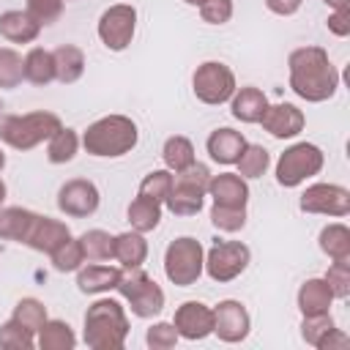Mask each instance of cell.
<instances>
[{"mask_svg":"<svg viewBox=\"0 0 350 350\" xmlns=\"http://www.w3.org/2000/svg\"><path fill=\"white\" fill-rule=\"evenodd\" d=\"M290 68V90L312 104L328 101L339 88V71L328 60L323 46H298L287 57Z\"/></svg>","mask_w":350,"mask_h":350,"instance_id":"6da1fadb","label":"cell"},{"mask_svg":"<svg viewBox=\"0 0 350 350\" xmlns=\"http://www.w3.org/2000/svg\"><path fill=\"white\" fill-rule=\"evenodd\" d=\"M137 139H139L137 123L126 115H104V118L93 120L82 134L85 150L98 159L126 156L137 148Z\"/></svg>","mask_w":350,"mask_h":350,"instance_id":"7a4b0ae2","label":"cell"},{"mask_svg":"<svg viewBox=\"0 0 350 350\" xmlns=\"http://www.w3.org/2000/svg\"><path fill=\"white\" fill-rule=\"evenodd\" d=\"M85 345L93 350H120L129 336V317L115 298H98L85 312Z\"/></svg>","mask_w":350,"mask_h":350,"instance_id":"3957f363","label":"cell"},{"mask_svg":"<svg viewBox=\"0 0 350 350\" xmlns=\"http://www.w3.org/2000/svg\"><path fill=\"white\" fill-rule=\"evenodd\" d=\"M57 129H63L60 118L46 109L27 115H5L0 118V142H5L14 150H30L49 139Z\"/></svg>","mask_w":350,"mask_h":350,"instance_id":"277c9868","label":"cell"},{"mask_svg":"<svg viewBox=\"0 0 350 350\" xmlns=\"http://www.w3.org/2000/svg\"><path fill=\"white\" fill-rule=\"evenodd\" d=\"M205 268V252L202 243L191 235H180L170 241L164 249V273L175 287H191Z\"/></svg>","mask_w":350,"mask_h":350,"instance_id":"5b68a950","label":"cell"},{"mask_svg":"<svg viewBox=\"0 0 350 350\" xmlns=\"http://www.w3.org/2000/svg\"><path fill=\"white\" fill-rule=\"evenodd\" d=\"M115 290L126 298L131 314H137V317H153L164 309V290L142 271V265L126 268L120 273V282Z\"/></svg>","mask_w":350,"mask_h":350,"instance_id":"8992f818","label":"cell"},{"mask_svg":"<svg viewBox=\"0 0 350 350\" xmlns=\"http://www.w3.org/2000/svg\"><path fill=\"white\" fill-rule=\"evenodd\" d=\"M323 164H325V156H323V150L317 145L295 142L276 161V183L284 186V189H295L306 178L317 175L323 170Z\"/></svg>","mask_w":350,"mask_h":350,"instance_id":"52a82bcc","label":"cell"},{"mask_svg":"<svg viewBox=\"0 0 350 350\" xmlns=\"http://www.w3.org/2000/svg\"><path fill=\"white\" fill-rule=\"evenodd\" d=\"M191 90L202 104L219 107L224 101L232 98L235 93V74L230 66L219 63V60H205L202 66H197L194 77H191Z\"/></svg>","mask_w":350,"mask_h":350,"instance_id":"ba28073f","label":"cell"},{"mask_svg":"<svg viewBox=\"0 0 350 350\" xmlns=\"http://www.w3.org/2000/svg\"><path fill=\"white\" fill-rule=\"evenodd\" d=\"M249 260H252V252H249L246 243H241V241H216L205 254V268L202 271L213 282L224 284V282L238 279L246 271Z\"/></svg>","mask_w":350,"mask_h":350,"instance_id":"9c48e42d","label":"cell"},{"mask_svg":"<svg viewBox=\"0 0 350 350\" xmlns=\"http://www.w3.org/2000/svg\"><path fill=\"white\" fill-rule=\"evenodd\" d=\"M134 30H137V8L129 3L109 5L98 19V38L112 52H123L131 44Z\"/></svg>","mask_w":350,"mask_h":350,"instance_id":"30bf717a","label":"cell"},{"mask_svg":"<svg viewBox=\"0 0 350 350\" xmlns=\"http://www.w3.org/2000/svg\"><path fill=\"white\" fill-rule=\"evenodd\" d=\"M301 211L304 213H320V216H347L350 213V191L339 183H312L301 194Z\"/></svg>","mask_w":350,"mask_h":350,"instance_id":"8fae6325","label":"cell"},{"mask_svg":"<svg viewBox=\"0 0 350 350\" xmlns=\"http://www.w3.org/2000/svg\"><path fill=\"white\" fill-rule=\"evenodd\" d=\"M98 202H101V194L96 189L93 180H85V178H74V180H66L57 191V208L71 216V219H85V216H93L98 211Z\"/></svg>","mask_w":350,"mask_h":350,"instance_id":"7c38bea8","label":"cell"},{"mask_svg":"<svg viewBox=\"0 0 350 350\" xmlns=\"http://www.w3.org/2000/svg\"><path fill=\"white\" fill-rule=\"evenodd\" d=\"M249 328H252V317L241 301L227 298L213 306V334L221 342H230V345L243 342L249 336Z\"/></svg>","mask_w":350,"mask_h":350,"instance_id":"4fadbf2b","label":"cell"},{"mask_svg":"<svg viewBox=\"0 0 350 350\" xmlns=\"http://www.w3.org/2000/svg\"><path fill=\"white\" fill-rule=\"evenodd\" d=\"M178 336L197 342L213 334V309L202 301H186L175 309V320H172Z\"/></svg>","mask_w":350,"mask_h":350,"instance_id":"5bb4252c","label":"cell"},{"mask_svg":"<svg viewBox=\"0 0 350 350\" xmlns=\"http://www.w3.org/2000/svg\"><path fill=\"white\" fill-rule=\"evenodd\" d=\"M260 123H262V129L271 137H276V139H293V137H298L304 131L306 118H304V112L295 104L282 101V104H268V109L262 112Z\"/></svg>","mask_w":350,"mask_h":350,"instance_id":"9a60e30c","label":"cell"},{"mask_svg":"<svg viewBox=\"0 0 350 350\" xmlns=\"http://www.w3.org/2000/svg\"><path fill=\"white\" fill-rule=\"evenodd\" d=\"M68 238H71L68 224H63V221H57V219H49V216H38V213H36V219H33V224H30V232H27L25 243H27L30 249H36V252L52 254V252H55L60 243H66Z\"/></svg>","mask_w":350,"mask_h":350,"instance_id":"2e32d148","label":"cell"},{"mask_svg":"<svg viewBox=\"0 0 350 350\" xmlns=\"http://www.w3.org/2000/svg\"><path fill=\"white\" fill-rule=\"evenodd\" d=\"M208 194L213 197L216 205L246 208V202H249V186H246V178H241V175H235V172H219V175H211Z\"/></svg>","mask_w":350,"mask_h":350,"instance_id":"e0dca14e","label":"cell"},{"mask_svg":"<svg viewBox=\"0 0 350 350\" xmlns=\"http://www.w3.org/2000/svg\"><path fill=\"white\" fill-rule=\"evenodd\" d=\"M205 148H208V156H211L216 164H235L238 156H241L243 148H246V137H243L241 131H235V129L221 126V129L211 131Z\"/></svg>","mask_w":350,"mask_h":350,"instance_id":"ac0fdd59","label":"cell"},{"mask_svg":"<svg viewBox=\"0 0 350 350\" xmlns=\"http://www.w3.org/2000/svg\"><path fill=\"white\" fill-rule=\"evenodd\" d=\"M265 109H268V98H265V93L260 88H252V85L235 88V93L230 98V112H232L235 120H241V123H260Z\"/></svg>","mask_w":350,"mask_h":350,"instance_id":"d6986e66","label":"cell"},{"mask_svg":"<svg viewBox=\"0 0 350 350\" xmlns=\"http://www.w3.org/2000/svg\"><path fill=\"white\" fill-rule=\"evenodd\" d=\"M41 33V25L27 11H3L0 14V36L11 44H33Z\"/></svg>","mask_w":350,"mask_h":350,"instance_id":"ffe728a7","label":"cell"},{"mask_svg":"<svg viewBox=\"0 0 350 350\" xmlns=\"http://www.w3.org/2000/svg\"><path fill=\"white\" fill-rule=\"evenodd\" d=\"M120 273L123 271L115 265H82L77 271V287H79V293H88V295L109 293L118 287Z\"/></svg>","mask_w":350,"mask_h":350,"instance_id":"44dd1931","label":"cell"},{"mask_svg":"<svg viewBox=\"0 0 350 350\" xmlns=\"http://www.w3.org/2000/svg\"><path fill=\"white\" fill-rule=\"evenodd\" d=\"M148 257V241L142 232H120L112 238V260H118L123 268H139Z\"/></svg>","mask_w":350,"mask_h":350,"instance_id":"7402d4cb","label":"cell"},{"mask_svg":"<svg viewBox=\"0 0 350 350\" xmlns=\"http://www.w3.org/2000/svg\"><path fill=\"white\" fill-rule=\"evenodd\" d=\"M298 309L301 314H323L331 309L334 304V293L331 287L325 284V279H306L301 287H298Z\"/></svg>","mask_w":350,"mask_h":350,"instance_id":"603a6c76","label":"cell"},{"mask_svg":"<svg viewBox=\"0 0 350 350\" xmlns=\"http://www.w3.org/2000/svg\"><path fill=\"white\" fill-rule=\"evenodd\" d=\"M55 79L63 85L77 82L85 74V52L74 44H60L55 52Z\"/></svg>","mask_w":350,"mask_h":350,"instance_id":"cb8c5ba5","label":"cell"},{"mask_svg":"<svg viewBox=\"0 0 350 350\" xmlns=\"http://www.w3.org/2000/svg\"><path fill=\"white\" fill-rule=\"evenodd\" d=\"M33 219H36V213L27 211V208H19V205L3 208V205H0V241H16V243H25Z\"/></svg>","mask_w":350,"mask_h":350,"instance_id":"d4e9b609","label":"cell"},{"mask_svg":"<svg viewBox=\"0 0 350 350\" xmlns=\"http://www.w3.org/2000/svg\"><path fill=\"white\" fill-rule=\"evenodd\" d=\"M22 74L33 85H49L55 79V55L44 46H33L22 57Z\"/></svg>","mask_w":350,"mask_h":350,"instance_id":"484cf974","label":"cell"},{"mask_svg":"<svg viewBox=\"0 0 350 350\" xmlns=\"http://www.w3.org/2000/svg\"><path fill=\"white\" fill-rule=\"evenodd\" d=\"M126 213H129L131 227L145 235V232H150V230L159 227V221H161V202L137 194V197L129 202V211H126Z\"/></svg>","mask_w":350,"mask_h":350,"instance_id":"4316f807","label":"cell"},{"mask_svg":"<svg viewBox=\"0 0 350 350\" xmlns=\"http://www.w3.org/2000/svg\"><path fill=\"white\" fill-rule=\"evenodd\" d=\"M161 159H164V167H167L170 172H180V170H186V167H191V164L197 161L191 139H189V137H180V134L164 139Z\"/></svg>","mask_w":350,"mask_h":350,"instance_id":"83f0119b","label":"cell"},{"mask_svg":"<svg viewBox=\"0 0 350 350\" xmlns=\"http://www.w3.org/2000/svg\"><path fill=\"white\" fill-rule=\"evenodd\" d=\"M317 243H320L323 254H328L331 260H350V230H347V224H342V221L325 224L320 230Z\"/></svg>","mask_w":350,"mask_h":350,"instance_id":"f1b7e54d","label":"cell"},{"mask_svg":"<svg viewBox=\"0 0 350 350\" xmlns=\"http://www.w3.org/2000/svg\"><path fill=\"white\" fill-rule=\"evenodd\" d=\"M202 202H205V194L197 191V189H189V186H180L172 180V189L164 200V205L175 213V216H197L202 211Z\"/></svg>","mask_w":350,"mask_h":350,"instance_id":"f546056e","label":"cell"},{"mask_svg":"<svg viewBox=\"0 0 350 350\" xmlns=\"http://www.w3.org/2000/svg\"><path fill=\"white\" fill-rule=\"evenodd\" d=\"M77 336L66 320H46L38 328V347L41 350H74Z\"/></svg>","mask_w":350,"mask_h":350,"instance_id":"4dcf8cb0","label":"cell"},{"mask_svg":"<svg viewBox=\"0 0 350 350\" xmlns=\"http://www.w3.org/2000/svg\"><path fill=\"white\" fill-rule=\"evenodd\" d=\"M77 150H79V137H77V131L74 129H57L49 139H46V159L52 161V164H66V161H71L74 156H77Z\"/></svg>","mask_w":350,"mask_h":350,"instance_id":"1f68e13d","label":"cell"},{"mask_svg":"<svg viewBox=\"0 0 350 350\" xmlns=\"http://www.w3.org/2000/svg\"><path fill=\"white\" fill-rule=\"evenodd\" d=\"M238 175L241 178H262L268 164H271V153L262 148V145H249L243 148V153L238 156Z\"/></svg>","mask_w":350,"mask_h":350,"instance_id":"d6a6232c","label":"cell"},{"mask_svg":"<svg viewBox=\"0 0 350 350\" xmlns=\"http://www.w3.org/2000/svg\"><path fill=\"white\" fill-rule=\"evenodd\" d=\"M112 238L107 230H88L79 235V246H82V254L85 260L90 262H98V260H109L112 257Z\"/></svg>","mask_w":350,"mask_h":350,"instance_id":"836d02e7","label":"cell"},{"mask_svg":"<svg viewBox=\"0 0 350 350\" xmlns=\"http://www.w3.org/2000/svg\"><path fill=\"white\" fill-rule=\"evenodd\" d=\"M16 323H22L27 331H33V334H38V328L49 320L46 317V306L38 301V298H22V301H16V306H14V314H11Z\"/></svg>","mask_w":350,"mask_h":350,"instance_id":"e575fe53","label":"cell"},{"mask_svg":"<svg viewBox=\"0 0 350 350\" xmlns=\"http://www.w3.org/2000/svg\"><path fill=\"white\" fill-rule=\"evenodd\" d=\"M49 257H52L55 271H60V273L79 271V268H82V262H85V254H82L79 238H68V241H66V243H60Z\"/></svg>","mask_w":350,"mask_h":350,"instance_id":"d590c367","label":"cell"},{"mask_svg":"<svg viewBox=\"0 0 350 350\" xmlns=\"http://www.w3.org/2000/svg\"><path fill=\"white\" fill-rule=\"evenodd\" d=\"M334 328H336V325H334V317H331L328 312H323V314H304L301 336H304V342H306V345H312V347H317V350H320L323 339H325Z\"/></svg>","mask_w":350,"mask_h":350,"instance_id":"8d00e7d4","label":"cell"},{"mask_svg":"<svg viewBox=\"0 0 350 350\" xmlns=\"http://www.w3.org/2000/svg\"><path fill=\"white\" fill-rule=\"evenodd\" d=\"M33 336H36V334L27 331V328H25L22 323H16L14 317L0 325V347H5V350H33V347H36V339H33Z\"/></svg>","mask_w":350,"mask_h":350,"instance_id":"74e56055","label":"cell"},{"mask_svg":"<svg viewBox=\"0 0 350 350\" xmlns=\"http://www.w3.org/2000/svg\"><path fill=\"white\" fill-rule=\"evenodd\" d=\"M211 221L221 232H238L246 227V208H232V205H216L211 208Z\"/></svg>","mask_w":350,"mask_h":350,"instance_id":"f35d334b","label":"cell"},{"mask_svg":"<svg viewBox=\"0 0 350 350\" xmlns=\"http://www.w3.org/2000/svg\"><path fill=\"white\" fill-rule=\"evenodd\" d=\"M170 189H172V172H170V170H153V172H148V175L142 178L137 194L150 197V200H156V202H164L167 194H170Z\"/></svg>","mask_w":350,"mask_h":350,"instance_id":"ab89813d","label":"cell"},{"mask_svg":"<svg viewBox=\"0 0 350 350\" xmlns=\"http://www.w3.org/2000/svg\"><path fill=\"white\" fill-rule=\"evenodd\" d=\"M22 79V55L16 49L0 46V88H16Z\"/></svg>","mask_w":350,"mask_h":350,"instance_id":"60d3db41","label":"cell"},{"mask_svg":"<svg viewBox=\"0 0 350 350\" xmlns=\"http://www.w3.org/2000/svg\"><path fill=\"white\" fill-rule=\"evenodd\" d=\"M323 279H325V284L331 287L334 298L345 301V298L350 295V260H334V262L328 265V271H325Z\"/></svg>","mask_w":350,"mask_h":350,"instance_id":"b9f144b4","label":"cell"},{"mask_svg":"<svg viewBox=\"0 0 350 350\" xmlns=\"http://www.w3.org/2000/svg\"><path fill=\"white\" fill-rule=\"evenodd\" d=\"M172 180L180 183V186H189V189H197L202 194H208V183H211V170L200 161H194L191 167L180 170V172H172Z\"/></svg>","mask_w":350,"mask_h":350,"instance_id":"7bdbcfd3","label":"cell"},{"mask_svg":"<svg viewBox=\"0 0 350 350\" xmlns=\"http://www.w3.org/2000/svg\"><path fill=\"white\" fill-rule=\"evenodd\" d=\"M178 339L180 336H178L172 323H153L148 328V334H145V342H148L150 350H170V347L178 345Z\"/></svg>","mask_w":350,"mask_h":350,"instance_id":"ee69618b","label":"cell"},{"mask_svg":"<svg viewBox=\"0 0 350 350\" xmlns=\"http://www.w3.org/2000/svg\"><path fill=\"white\" fill-rule=\"evenodd\" d=\"M25 11L44 27V25H52L63 14V0H27Z\"/></svg>","mask_w":350,"mask_h":350,"instance_id":"f6af8a7d","label":"cell"},{"mask_svg":"<svg viewBox=\"0 0 350 350\" xmlns=\"http://www.w3.org/2000/svg\"><path fill=\"white\" fill-rule=\"evenodd\" d=\"M232 0H205L200 5V16L208 25H224L232 19Z\"/></svg>","mask_w":350,"mask_h":350,"instance_id":"bcb514c9","label":"cell"},{"mask_svg":"<svg viewBox=\"0 0 350 350\" xmlns=\"http://www.w3.org/2000/svg\"><path fill=\"white\" fill-rule=\"evenodd\" d=\"M325 25H328V30H331L334 36H339V38L350 36V5H345V8H334Z\"/></svg>","mask_w":350,"mask_h":350,"instance_id":"7dc6e473","label":"cell"},{"mask_svg":"<svg viewBox=\"0 0 350 350\" xmlns=\"http://www.w3.org/2000/svg\"><path fill=\"white\" fill-rule=\"evenodd\" d=\"M301 3H304V0H265L268 11H273V14H279V16H293V14L301 8Z\"/></svg>","mask_w":350,"mask_h":350,"instance_id":"c3c4849f","label":"cell"},{"mask_svg":"<svg viewBox=\"0 0 350 350\" xmlns=\"http://www.w3.org/2000/svg\"><path fill=\"white\" fill-rule=\"evenodd\" d=\"M334 347H347V334H342L339 328H334V331L323 339V345H320V350H334Z\"/></svg>","mask_w":350,"mask_h":350,"instance_id":"681fc988","label":"cell"},{"mask_svg":"<svg viewBox=\"0 0 350 350\" xmlns=\"http://www.w3.org/2000/svg\"><path fill=\"white\" fill-rule=\"evenodd\" d=\"M328 8H345V5H350V0H323Z\"/></svg>","mask_w":350,"mask_h":350,"instance_id":"f907efd6","label":"cell"},{"mask_svg":"<svg viewBox=\"0 0 350 350\" xmlns=\"http://www.w3.org/2000/svg\"><path fill=\"white\" fill-rule=\"evenodd\" d=\"M5 194H8V189H5V183H3V180H0V205H3V202H5Z\"/></svg>","mask_w":350,"mask_h":350,"instance_id":"816d5d0a","label":"cell"},{"mask_svg":"<svg viewBox=\"0 0 350 350\" xmlns=\"http://www.w3.org/2000/svg\"><path fill=\"white\" fill-rule=\"evenodd\" d=\"M183 3H189V5H197V8H200V5L205 3V0H183Z\"/></svg>","mask_w":350,"mask_h":350,"instance_id":"f5cc1de1","label":"cell"},{"mask_svg":"<svg viewBox=\"0 0 350 350\" xmlns=\"http://www.w3.org/2000/svg\"><path fill=\"white\" fill-rule=\"evenodd\" d=\"M3 167H5V153L0 150V170H3Z\"/></svg>","mask_w":350,"mask_h":350,"instance_id":"db71d44e","label":"cell"},{"mask_svg":"<svg viewBox=\"0 0 350 350\" xmlns=\"http://www.w3.org/2000/svg\"><path fill=\"white\" fill-rule=\"evenodd\" d=\"M0 118H3V101H0Z\"/></svg>","mask_w":350,"mask_h":350,"instance_id":"11a10c76","label":"cell"}]
</instances>
